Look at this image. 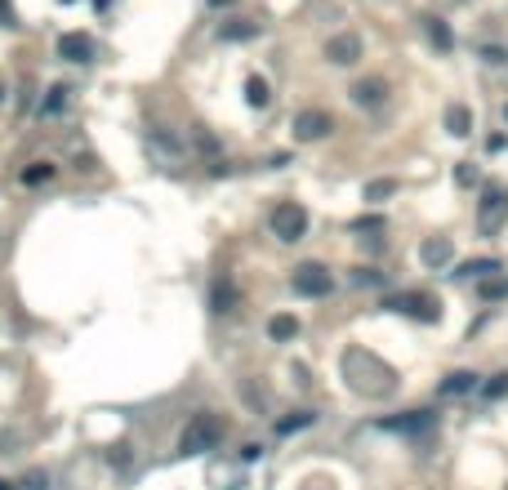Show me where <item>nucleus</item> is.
Instances as JSON below:
<instances>
[{
    "label": "nucleus",
    "instance_id": "15",
    "mask_svg": "<svg viewBox=\"0 0 508 490\" xmlns=\"http://www.w3.org/2000/svg\"><path fill=\"white\" fill-rule=\"evenodd\" d=\"M472 388H477V375H472V370H455L442 383V397H460V393H472Z\"/></svg>",
    "mask_w": 508,
    "mask_h": 490
},
{
    "label": "nucleus",
    "instance_id": "8",
    "mask_svg": "<svg viewBox=\"0 0 508 490\" xmlns=\"http://www.w3.org/2000/svg\"><path fill=\"white\" fill-rule=\"evenodd\" d=\"M330 129H334V121L326 112H299L295 116V139L299 143H317V139H326Z\"/></svg>",
    "mask_w": 508,
    "mask_h": 490
},
{
    "label": "nucleus",
    "instance_id": "6",
    "mask_svg": "<svg viewBox=\"0 0 508 490\" xmlns=\"http://www.w3.org/2000/svg\"><path fill=\"white\" fill-rule=\"evenodd\" d=\"M383 308H393V312H406V316H419V321H442V303H437L433 294H423V290L397 294V299H388Z\"/></svg>",
    "mask_w": 508,
    "mask_h": 490
},
{
    "label": "nucleus",
    "instance_id": "2",
    "mask_svg": "<svg viewBox=\"0 0 508 490\" xmlns=\"http://www.w3.org/2000/svg\"><path fill=\"white\" fill-rule=\"evenodd\" d=\"M218 437H223V419L210 415V410H201V415H192V424L183 428V437H179V454H201V450L218 446Z\"/></svg>",
    "mask_w": 508,
    "mask_h": 490
},
{
    "label": "nucleus",
    "instance_id": "10",
    "mask_svg": "<svg viewBox=\"0 0 508 490\" xmlns=\"http://www.w3.org/2000/svg\"><path fill=\"white\" fill-rule=\"evenodd\" d=\"M419 259H423V267H446L455 259V241L450 236H433V241L419 245Z\"/></svg>",
    "mask_w": 508,
    "mask_h": 490
},
{
    "label": "nucleus",
    "instance_id": "19",
    "mask_svg": "<svg viewBox=\"0 0 508 490\" xmlns=\"http://www.w3.org/2000/svg\"><path fill=\"white\" fill-rule=\"evenodd\" d=\"M54 174H58V170H54V165H49V161H36V165H31V170H23V183H27V188H36V183H49Z\"/></svg>",
    "mask_w": 508,
    "mask_h": 490
},
{
    "label": "nucleus",
    "instance_id": "12",
    "mask_svg": "<svg viewBox=\"0 0 508 490\" xmlns=\"http://www.w3.org/2000/svg\"><path fill=\"white\" fill-rule=\"evenodd\" d=\"M295 334H299V316L281 312V316H272V321H268V339H277V343H290Z\"/></svg>",
    "mask_w": 508,
    "mask_h": 490
},
{
    "label": "nucleus",
    "instance_id": "17",
    "mask_svg": "<svg viewBox=\"0 0 508 490\" xmlns=\"http://www.w3.org/2000/svg\"><path fill=\"white\" fill-rule=\"evenodd\" d=\"M423 31H428V41H433L437 49H450V45H455V36L446 31V23H442V18H423Z\"/></svg>",
    "mask_w": 508,
    "mask_h": 490
},
{
    "label": "nucleus",
    "instance_id": "28",
    "mask_svg": "<svg viewBox=\"0 0 508 490\" xmlns=\"http://www.w3.org/2000/svg\"><path fill=\"white\" fill-rule=\"evenodd\" d=\"M482 294H486V299H499V294H508V281H495V285H486Z\"/></svg>",
    "mask_w": 508,
    "mask_h": 490
},
{
    "label": "nucleus",
    "instance_id": "11",
    "mask_svg": "<svg viewBox=\"0 0 508 490\" xmlns=\"http://www.w3.org/2000/svg\"><path fill=\"white\" fill-rule=\"evenodd\" d=\"M352 98H357L361 107H379L388 98V85L383 80H357V85H352Z\"/></svg>",
    "mask_w": 508,
    "mask_h": 490
},
{
    "label": "nucleus",
    "instance_id": "16",
    "mask_svg": "<svg viewBox=\"0 0 508 490\" xmlns=\"http://www.w3.org/2000/svg\"><path fill=\"white\" fill-rule=\"evenodd\" d=\"M210 303H214V312H232V308H236V290H232L228 277L214 281V299H210Z\"/></svg>",
    "mask_w": 508,
    "mask_h": 490
},
{
    "label": "nucleus",
    "instance_id": "24",
    "mask_svg": "<svg viewBox=\"0 0 508 490\" xmlns=\"http://www.w3.org/2000/svg\"><path fill=\"white\" fill-rule=\"evenodd\" d=\"M58 107H67V85H54V90H49V98H45V112H49V116H54Z\"/></svg>",
    "mask_w": 508,
    "mask_h": 490
},
{
    "label": "nucleus",
    "instance_id": "26",
    "mask_svg": "<svg viewBox=\"0 0 508 490\" xmlns=\"http://www.w3.org/2000/svg\"><path fill=\"white\" fill-rule=\"evenodd\" d=\"M352 232H383V218H352Z\"/></svg>",
    "mask_w": 508,
    "mask_h": 490
},
{
    "label": "nucleus",
    "instance_id": "18",
    "mask_svg": "<svg viewBox=\"0 0 508 490\" xmlns=\"http://www.w3.org/2000/svg\"><path fill=\"white\" fill-rule=\"evenodd\" d=\"M245 98H250V107H268V80L263 76H250L245 80Z\"/></svg>",
    "mask_w": 508,
    "mask_h": 490
},
{
    "label": "nucleus",
    "instance_id": "25",
    "mask_svg": "<svg viewBox=\"0 0 508 490\" xmlns=\"http://www.w3.org/2000/svg\"><path fill=\"white\" fill-rule=\"evenodd\" d=\"M352 281H357V285H379L383 272H379V267H357V277H352Z\"/></svg>",
    "mask_w": 508,
    "mask_h": 490
},
{
    "label": "nucleus",
    "instance_id": "22",
    "mask_svg": "<svg viewBox=\"0 0 508 490\" xmlns=\"http://www.w3.org/2000/svg\"><path fill=\"white\" fill-rule=\"evenodd\" d=\"M397 192V179H375V183H366V201H383V196H393Z\"/></svg>",
    "mask_w": 508,
    "mask_h": 490
},
{
    "label": "nucleus",
    "instance_id": "29",
    "mask_svg": "<svg viewBox=\"0 0 508 490\" xmlns=\"http://www.w3.org/2000/svg\"><path fill=\"white\" fill-rule=\"evenodd\" d=\"M0 490H5V481H0Z\"/></svg>",
    "mask_w": 508,
    "mask_h": 490
},
{
    "label": "nucleus",
    "instance_id": "7",
    "mask_svg": "<svg viewBox=\"0 0 508 490\" xmlns=\"http://www.w3.org/2000/svg\"><path fill=\"white\" fill-rule=\"evenodd\" d=\"M321 54H326V63H334V67H352L361 58V36H357V31H339V36L326 41Z\"/></svg>",
    "mask_w": 508,
    "mask_h": 490
},
{
    "label": "nucleus",
    "instance_id": "5",
    "mask_svg": "<svg viewBox=\"0 0 508 490\" xmlns=\"http://www.w3.org/2000/svg\"><path fill=\"white\" fill-rule=\"evenodd\" d=\"M504 223H508V188H499V183H486L482 206H477V228L490 236V232H499Z\"/></svg>",
    "mask_w": 508,
    "mask_h": 490
},
{
    "label": "nucleus",
    "instance_id": "20",
    "mask_svg": "<svg viewBox=\"0 0 508 490\" xmlns=\"http://www.w3.org/2000/svg\"><path fill=\"white\" fill-rule=\"evenodd\" d=\"M308 424H317V410H295L290 419H281V424H277V432H299V428H308Z\"/></svg>",
    "mask_w": 508,
    "mask_h": 490
},
{
    "label": "nucleus",
    "instance_id": "1",
    "mask_svg": "<svg viewBox=\"0 0 508 490\" xmlns=\"http://www.w3.org/2000/svg\"><path fill=\"white\" fill-rule=\"evenodd\" d=\"M339 366H344V383L352 388V393H361V397H388V393H397V370L383 366L375 352L348 348Z\"/></svg>",
    "mask_w": 508,
    "mask_h": 490
},
{
    "label": "nucleus",
    "instance_id": "21",
    "mask_svg": "<svg viewBox=\"0 0 508 490\" xmlns=\"http://www.w3.org/2000/svg\"><path fill=\"white\" fill-rule=\"evenodd\" d=\"M486 272H499V259H472L460 267V277H486Z\"/></svg>",
    "mask_w": 508,
    "mask_h": 490
},
{
    "label": "nucleus",
    "instance_id": "14",
    "mask_svg": "<svg viewBox=\"0 0 508 490\" xmlns=\"http://www.w3.org/2000/svg\"><path fill=\"white\" fill-rule=\"evenodd\" d=\"M433 424V415L428 410H406L401 419H388L383 428H397V432H419V428H428Z\"/></svg>",
    "mask_w": 508,
    "mask_h": 490
},
{
    "label": "nucleus",
    "instance_id": "3",
    "mask_svg": "<svg viewBox=\"0 0 508 490\" xmlns=\"http://www.w3.org/2000/svg\"><path fill=\"white\" fill-rule=\"evenodd\" d=\"M272 232L281 236L285 245H295L308 236V210L299 206V201H281V206L272 210Z\"/></svg>",
    "mask_w": 508,
    "mask_h": 490
},
{
    "label": "nucleus",
    "instance_id": "27",
    "mask_svg": "<svg viewBox=\"0 0 508 490\" xmlns=\"http://www.w3.org/2000/svg\"><path fill=\"white\" fill-rule=\"evenodd\" d=\"M504 393H508V375H495L486 383V397H504Z\"/></svg>",
    "mask_w": 508,
    "mask_h": 490
},
{
    "label": "nucleus",
    "instance_id": "23",
    "mask_svg": "<svg viewBox=\"0 0 508 490\" xmlns=\"http://www.w3.org/2000/svg\"><path fill=\"white\" fill-rule=\"evenodd\" d=\"M254 31H259L254 23H232V27H223V41H250Z\"/></svg>",
    "mask_w": 508,
    "mask_h": 490
},
{
    "label": "nucleus",
    "instance_id": "9",
    "mask_svg": "<svg viewBox=\"0 0 508 490\" xmlns=\"http://www.w3.org/2000/svg\"><path fill=\"white\" fill-rule=\"evenodd\" d=\"M58 58L90 63L94 58V36H85V31H63V36H58Z\"/></svg>",
    "mask_w": 508,
    "mask_h": 490
},
{
    "label": "nucleus",
    "instance_id": "13",
    "mask_svg": "<svg viewBox=\"0 0 508 490\" xmlns=\"http://www.w3.org/2000/svg\"><path fill=\"white\" fill-rule=\"evenodd\" d=\"M446 129L455 134V139H464V134H472V112L464 103H450L446 107Z\"/></svg>",
    "mask_w": 508,
    "mask_h": 490
},
{
    "label": "nucleus",
    "instance_id": "4",
    "mask_svg": "<svg viewBox=\"0 0 508 490\" xmlns=\"http://www.w3.org/2000/svg\"><path fill=\"white\" fill-rule=\"evenodd\" d=\"M290 285H295L303 299H326V294H334V277H330L326 263H299L295 277H290Z\"/></svg>",
    "mask_w": 508,
    "mask_h": 490
}]
</instances>
